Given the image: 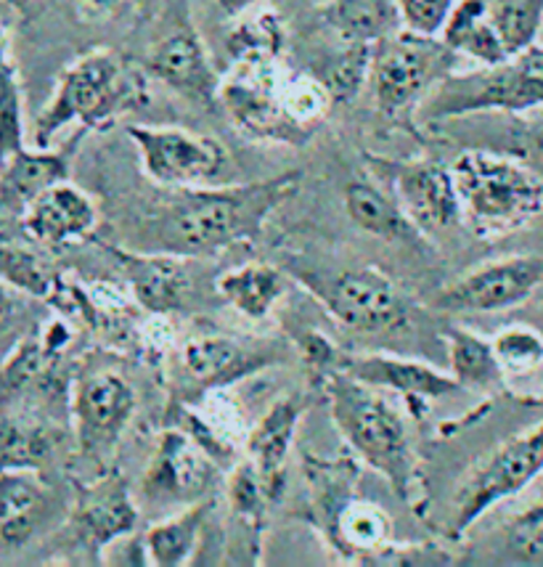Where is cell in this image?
Masks as SVG:
<instances>
[{
  "mask_svg": "<svg viewBox=\"0 0 543 567\" xmlns=\"http://www.w3.org/2000/svg\"><path fill=\"white\" fill-rule=\"evenodd\" d=\"M303 173L289 171L278 178L236 186L165 188L146 215L131 228L127 249L165 252L178 258H202L234 245H249L284 202L300 192Z\"/></svg>",
  "mask_w": 543,
  "mask_h": 567,
  "instance_id": "obj_1",
  "label": "cell"
},
{
  "mask_svg": "<svg viewBox=\"0 0 543 567\" xmlns=\"http://www.w3.org/2000/svg\"><path fill=\"white\" fill-rule=\"evenodd\" d=\"M321 388L329 401L331 420L361 462L379 472L390 488L411 504L413 483L419 481V458L413 454L411 432L396 403L379 388L352 380L342 371H321Z\"/></svg>",
  "mask_w": 543,
  "mask_h": 567,
  "instance_id": "obj_2",
  "label": "cell"
},
{
  "mask_svg": "<svg viewBox=\"0 0 543 567\" xmlns=\"http://www.w3.org/2000/svg\"><path fill=\"white\" fill-rule=\"evenodd\" d=\"M461 226L483 241L531 226L543 213V181L525 162L495 148H467L451 162Z\"/></svg>",
  "mask_w": 543,
  "mask_h": 567,
  "instance_id": "obj_3",
  "label": "cell"
},
{
  "mask_svg": "<svg viewBox=\"0 0 543 567\" xmlns=\"http://www.w3.org/2000/svg\"><path fill=\"white\" fill-rule=\"evenodd\" d=\"M148 104V74L120 53L99 49L80 56L61 74L57 93L35 120V144L49 148L59 131H104L122 114Z\"/></svg>",
  "mask_w": 543,
  "mask_h": 567,
  "instance_id": "obj_4",
  "label": "cell"
},
{
  "mask_svg": "<svg viewBox=\"0 0 543 567\" xmlns=\"http://www.w3.org/2000/svg\"><path fill=\"white\" fill-rule=\"evenodd\" d=\"M543 106V45L535 43L501 64L472 72H451L419 104L427 125L451 123L472 114H527Z\"/></svg>",
  "mask_w": 543,
  "mask_h": 567,
  "instance_id": "obj_5",
  "label": "cell"
},
{
  "mask_svg": "<svg viewBox=\"0 0 543 567\" xmlns=\"http://www.w3.org/2000/svg\"><path fill=\"white\" fill-rule=\"evenodd\" d=\"M459 59V53L440 35H419L406 27L396 35L379 40L369 78L377 110L390 120L419 110L434 87L457 72Z\"/></svg>",
  "mask_w": 543,
  "mask_h": 567,
  "instance_id": "obj_6",
  "label": "cell"
},
{
  "mask_svg": "<svg viewBox=\"0 0 543 567\" xmlns=\"http://www.w3.org/2000/svg\"><path fill=\"white\" fill-rule=\"evenodd\" d=\"M297 279L314 292L329 316L358 334H403L411 329V302L375 268L305 271Z\"/></svg>",
  "mask_w": 543,
  "mask_h": 567,
  "instance_id": "obj_7",
  "label": "cell"
},
{
  "mask_svg": "<svg viewBox=\"0 0 543 567\" xmlns=\"http://www.w3.org/2000/svg\"><path fill=\"white\" fill-rule=\"evenodd\" d=\"M543 475V422L509 437L499 449L480 458L467 472L464 481L453 491L451 515H448V538L464 536L467 530L506 498L522 494L535 477Z\"/></svg>",
  "mask_w": 543,
  "mask_h": 567,
  "instance_id": "obj_8",
  "label": "cell"
},
{
  "mask_svg": "<svg viewBox=\"0 0 543 567\" xmlns=\"http://www.w3.org/2000/svg\"><path fill=\"white\" fill-rule=\"evenodd\" d=\"M281 59H236L228 78L221 80L217 106L230 123L253 141L305 146L316 131L297 123L281 99Z\"/></svg>",
  "mask_w": 543,
  "mask_h": 567,
  "instance_id": "obj_9",
  "label": "cell"
},
{
  "mask_svg": "<svg viewBox=\"0 0 543 567\" xmlns=\"http://www.w3.org/2000/svg\"><path fill=\"white\" fill-rule=\"evenodd\" d=\"M146 178L160 188L215 186L228 167V154L221 141L181 131V127L131 125Z\"/></svg>",
  "mask_w": 543,
  "mask_h": 567,
  "instance_id": "obj_10",
  "label": "cell"
},
{
  "mask_svg": "<svg viewBox=\"0 0 543 567\" xmlns=\"http://www.w3.org/2000/svg\"><path fill=\"white\" fill-rule=\"evenodd\" d=\"M141 66H144L148 78L173 87L183 99L194 101L199 106H217L223 78L209 62L186 0H175L170 27L154 40Z\"/></svg>",
  "mask_w": 543,
  "mask_h": 567,
  "instance_id": "obj_11",
  "label": "cell"
},
{
  "mask_svg": "<svg viewBox=\"0 0 543 567\" xmlns=\"http://www.w3.org/2000/svg\"><path fill=\"white\" fill-rule=\"evenodd\" d=\"M305 355L314 363L318 374L321 371H342L352 380L371 384V388L396 390L406 401H432V398H445L461 390V384L451 374L432 369L430 363L406 361L396 355H350L339 353L335 346L321 340V337L310 334L303 342Z\"/></svg>",
  "mask_w": 543,
  "mask_h": 567,
  "instance_id": "obj_12",
  "label": "cell"
},
{
  "mask_svg": "<svg viewBox=\"0 0 543 567\" xmlns=\"http://www.w3.org/2000/svg\"><path fill=\"white\" fill-rule=\"evenodd\" d=\"M543 284V258L514 255L474 268L434 297L448 313H495L527 302Z\"/></svg>",
  "mask_w": 543,
  "mask_h": 567,
  "instance_id": "obj_13",
  "label": "cell"
},
{
  "mask_svg": "<svg viewBox=\"0 0 543 567\" xmlns=\"http://www.w3.org/2000/svg\"><path fill=\"white\" fill-rule=\"evenodd\" d=\"M392 186V197L409 215L419 234H438L461 223L451 167L432 159H371Z\"/></svg>",
  "mask_w": 543,
  "mask_h": 567,
  "instance_id": "obj_14",
  "label": "cell"
},
{
  "mask_svg": "<svg viewBox=\"0 0 543 567\" xmlns=\"http://www.w3.org/2000/svg\"><path fill=\"white\" fill-rule=\"evenodd\" d=\"M278 361L274 342H242L230 337H199L186 342L178 358L181 390L186 398H199L209 390L228 384L266 369Z\"/></svg>",
  "mask_w": 543,
  "mask_h": 567,
  "instance_id": "obj_15",
  "label": "cell"
},
{
  "mask_svg": "<svg viewBox=\"0 0 543 567\" xmlns=\"http://www.w3.org/2000/svg\"><path fill=\"white\" fill-rule=\"evenodd\" d=\"M74 420L80 449L88 456H104L120 441L135 414L133 388L114 371H93L74 390Z\"/></svg>",
  "mask_w": 543,
  "mask_h": 567,
  "instance_id": "obj_16",
  "label": "cell"
},
{
  "mask_svg": "<svg viewBox=\"0 0 543 567\" xmlns=\"http://www.w3.org/2000/svg\"><path fill=\"white\" fill-rule=\"evenodd\" d=\"M120 262L125 279L131 281L135 300L152 313H175L188 306L194 292V279L188 260L165 252H139L114 245H101Z\"/></svg>",
  "mask_w": 543,
  "mask_h": 567,
  "instance_id": "obj_17",
  "label": "cell"
},
{
  "mask_svg": "<svg viewBox=\"0 0 543 567\" xmlns=\"http://www.w3.org/2000/svg\"><path fill=\"white\" fill-rule=\"evenodd\" d=\"M215 467L199 445L181 430H167L154 454L144 491L162 502H196L213 488Z\"/></svg>",
  "mask_w": 543,
  "mask_h": 567,
  "instance_id": "obj_18",
  "label": "cell"
},
{
  "mask_svg": "<svg viewBox=\"0 0 543 567\" xmlns=\"http://www.w3.org/2000/svg\"><path fill=\"white\" fill-rule=\"evenodd\" d=\"M135 523H139V509L127 494V485L117 475H109L83 491L72 512L74 536L91 557H99L106 546L125 538Z\"/></svg>",
  "mask_w": 543,
  "mask_h": 567,
  "instance_id": "obj_19",
  "label": "cell"
},
{
  "mask_svg": "<svg viewBox=\"0 0 543 567\" xmlns=\"http://www.w3.org/2000/svg\"><path fill=\"white\" fill-rule=\"evenodd\" d=\"M22 218L27 234L43 245H66L72 239H85L99 226V210L93 199L66 181L45 188L27 207Z\"/></svg>",
  "mask_w": 543,
  "mask_h": 567,
  "instance_id": "obj_20",
  "label": "cell"
},
{
  "mask_svg": "<svg viewBox=\"0 0 543 567\" xmlns=\"http://www.w3.org/2000/svg\"><path fill=\"white\" fill-rule=\"evenodd\" d=\"M324 538L335 546L339 557L358 565H375L387 546H392V523L382 506L350 496L321 525Z\"/></svg>",
  "mask_w": 543,
  "mask_h": 567,
  "instance_id": "obj_21",
  "label": "cell"
},
{
  "mask_svg": "<svg viewBox=\"0 0 543 567\" xmlns=\"http://www.w3.org/2000/svg\"><path fill=\"white\" fill-rule=\"evenodd\" d=\"M305 403L297 395H287L268 409V414L255 424L247 441V456L260 472L268 494L278 502L284 491V472L295 443L297 427H300Z\"/></svg>",
  "mask_w": 543,
  "mask_h": 567,
  "instance_id": "obj_22",
  "label": "cell"
},
{
  "mask_svg": "<svg viewBox=\"0 0 543 567\" xmlns=\"http://www.w3.org/2000/svg\"><path fill=\"white\" fill-rule=\"evenodd\" d=\"M85 136V131H80L78 136L64 152H49V148H40V152H30L22 148L13 157H9L0 165V213H22L35 202L45 188L66 181L70 173V157L72 148L80 138Z\"/></svg>",
  "mask_w": 543,
  "mask_h": 567,
  "instance_id": "obj_23",
  "label": "cell"
},
{
  "mask_svg": "<svg viewBox=\"0 0 543 567\" xmlns=\"http://www.w3.org/2000/svg\"><path fill=\"white\" fill-rule=\"evenodd\" d=\"M51 512V491L38 470H0V546H24Z\"/></svg>",
  "mask_w": 543,
  "mask_h": 567,
  "instance_id": "obj_24",
  "label": "cell"
},
{
  "mask_svg": "<svg viewBox=\"0 0 543 567\" xmlns=\"http://www.w3.org/2000/svg\"><path fill=\"white\" fill-rule=\"evenodd\" d=\"M318 17L342 43L377 45L403 30L398 0H326Z\"/></svg>",
  "mask_w": 543,
  "mask_h": 567,
  "instance_id": "obj_25",
  "label": "cell"
},
{
  "mask_svg": "<svg viewBox=\"0 0 543 567\" xmlns=\"http://www.w3.org/2000/svg\"><path fill=\"white\" fill-rule=\"evenodd\" d=\"M345 210L358 228L385 241H400L419 236L417 226L403 213L396 197L385 194L371 181H352L345 188Z\"/></svg>",
  "mask_w": 543,
  "mask_h": 567,
  "instance_id": "obj_26",
  "label": "cell"
},
{
  "mask_svg": "<svg viewBox=\"0 0 543 567\" xmlns=\"http://www.w3.org/2000/svg\"><path fill=\"white\" fill-rule=\"evenodd\" d=\"M440 38L459 56H470L485 66L501 64L509 59L499 32L493 30L491 19H488V0H459Z\"/></svg>",
  "mask_w": 543,
  "mask_h": 567,
  "instance_id": "obj_27",
  "label": "cell"
},
{
  "mask_svg": "<svg viewBox=\"0 0 543 567\" xmlns=\"http://www.w3.org/2000/svg\"><path fill=\"white\" fill-rule=\"evenodd\" d=\"M213 502H196L181 515L152 525L144 536V551L148 563L157 567H181L194 557L199 533L205 530Z\"/></svg>",
  "mask_w": 543,
  "mask_h": 567,
  "instance_id": "obj_28",
  "label": "cell"
},
{
  "mask_svg": "<svg viewBox=\"0 0 543 567\" xmlns=\"http://www.w3.org/2000/svg\"><path fill=\"white\" fill-rule=\"evenodd\" d=\"M284 289H287V279L268 262H247V266L230 268L217 279V295L249 319H266Z\"/></svg>",
  "mask_w": 543,
  "mask_h": 567,
  "instance_id": "obj_29",
  "label": "cell"
},
{
  "mask_svg": "<svg viewBox=\"0 0 543 567\" xmlns=\"http://www.w3.org/2000/svg\"><path fill=\"white\" fill-rule=\"evenodd\" d=\"M445 340L448 367H451V377L461 388H495L506 377L499 358L493 353V342L483 340V337L474 332H467V329H448Z\"/></svg>",
  "mask_w": 543,
  "mask_h": 567,
  "instance_id": "obj_30",
  "label": "cell"
},
{
  "mask_svg": "<svg viewBox=\"0 0 543 567\" xmlns=\"http://www.w3.org/2000/svg\"><path fill=\"white\" fill-rule=\"evenodd\" d=\"M57 451V432L30 420H0V470H40Z\"/></svg>",
  "mask_w": 543,
  "mask_h": 567,
  "instance_id": "obj_31",
  "label": "cell"
},
{
  "mask_svg": "<svg viewBox=\"0 0 543 567\" xmlns=\"http://www.w3.org/2000/svg\"><path fill=\"white\" fill-rule=\"evenodd\" d=\"M488 19L499 32L509 56L539 43L543 30V0H488Z\"/></svg>",
  "mask_w": 543,
  "mask_h": 567,
  "instance_id": "obj_32",
  "label": "cell"
},
{
  "mask_svg": "<svg viewBox=\"0 0 543 567\" xmlns=\"http://www.w3.org/2000/svg\"><path fill=\"white\" fill-rule=\"evenodd\" d=\"M371 62H375V45L342 43V51L324 64V72L318 80L331 93L335 104H348L369 83Z\"/></svg>",
  "mask_w": 543,
  "mask_h": 567,
  "instance_id": "obj_33",
  "label": "cell"
},
{
  "mask_svg": "<svg viewBox=\"0 0 543 567\" xmlns=\"http://www.w3.org/2000/svg\"><path fill=\"white\" fill-rule=\"evenodd\" d=\"M24 148V110L22 85L17 66L0 45V165Z\"/></svg>",
  "mask_w": 543,
  "mask_h": 567,
  "instance_id": "obj_34",
  "label": "cell"
},
{
  "mask_svg": "<svg viewBox=\"0 0 543 567\" xmlns=\"http://www.w3.org/2000/svg\"><path fill=\"white\" fill-rule=\"evenodd\" d=\"M228 51L236 59H281L284 24L276 11H260L230 32Z\"/></svg>",
  "mask_w": 543,
  "mask_h": 567,
  "instance_id": "obj_35",
  "label": "cell"
},
{
  "mask_svg": "<svg viewBox=\"0 0 543 567\" xmlns=\"http://www.w3.org/2000/svg\"><path fill=\"white\" fill-rule=\"evenodd\" d=\"M493 353L504 374H531L543 367V334L533 327H509L495 334Z\"/></svg>",
  "mask_w": 543,
  "mask_h": 567,
  "instance_id": "obj_36",
  "label": "cell"
},
{
  "mask_svg": "<svg viewBox=\"0 0 543 567\" xmlns=\"http://www.w3.org/2000/svg\"><path fill=\"white\" fill-rule=\"evenodd\" d=\"M0 279L35 297L49 295L53 284L40 258L27 252V249L9 245H0Z\"/></svg>",
  "mask_w": 543,
  "mask_h": 567,
  "instance_id": "obj_37",
  "label": "cell"
},
{
  "mask_svg": "<svg viewBox=\"0 0 543 567\" xmlns=\"http://www.w3.org/2000/svg\"><path fill=\"white\" fill-rule=\"evenodd\" d=\"M506 546L518 563L543 565V502L520 512L506 525Z\"/></svg>",
  "mask_w": 543,
  "mask_h": 567,
  "instance_id": "obj_38",
  "label": "cell"
},
{
  "mask_svg": "<svg viewBox=\"0 0 543 567\" xmlns=\"http://www.w3.org/2000/svg\"><path fill=\"white\" fill-rule=\"evenodd\" d=\"M459 0H398L403 27L419 35H440Z\"/></svg>",
  "mask_w": 543,
  "mask_h": 567,
  "instance_id": "obj_39",
  "label": "cell"
},
{
  "mask_svg": "<svg viewBox=\"0 0 543 567\" xmlns=\"http://www.w3.org/2000/svg\"><path fill=\"white\" fill-rule=\"evenodd\" d=\"M495 152H504L525 162L531 171L543 181V127L531 123L525 117H514V125L509 127V141Z\"/></svg>",
  "mask_w": 543,
  "mask_h": 567,
  "instance_id": "obj_40",
  "label": "cell"
},
{
  "mask_svg": "<svg viewBox=\"0 0 543 567\" xmlns=\"http://www.w3.org/2000/svg\"><path fill=\"white\" fill-rule=\"evenodd\" d=\"M122 0H74V11L83 22H106L120 11Z\"/></svg>",
  "mask_w": 543,
  "mask_h": 567,
  "instance_id": "obj_41",
  "label": "cell"
},
{
  "mask_svg": "<svg viewBox=\"0 0 543 567\" xmlns=\"http://www.w3.org/2000/svg\"><path fill=\"white\" fill-rule=\"evenodd\" d=\"M260 3H266V0H215L217 9H221L230 19L244 17V13L253 11L255 6H260Z\"/></svg>",
  "mask_w": 543,
  "mask_h": 567,
  "instance_id": "obj_42",
  "label": "cell"
},
{
  "mask_svg": "<svg viewBox=\"0 0 543 567\" xmlns=\"http://www.w3.org/2000/svg\"><path fill=\"white\" fill-rule=\"evenodd\" d=\"M518 117H525V120H531V123L543 127V106H541V110H533V112H527V114H518Z\"/></svg>",
  "mask_w": 543,
  "mask_h": 567,
  "instance_id": "obj_43",
  "label": "cell"
},
{
  "mask_svg": "<svg viewBox=\"0 0 543 567\" xmlns=\"http://www.w3.org/2000/svg\"><path fill=\"white\" fill-rule=\"evenodd\" d=\"M6 43V40H3V32H0V45H3Z\"/></svg>",
  "mask_w": 543,
  "mask_h": 567,
  "instance_id": "obj_44",
  "label": "cell"
},
{
  "mask_svg": "<svg viewBox=\"0 0 543 567\" xmlns=\"http://www.w3.org/2000/svg\"><path fill=\"white\" fill-rule=\"evenodd\" d=\"M539 43H541V45H543V30H541V38H539Z\"/></svg>",
  "mask_w": 543,
  "mask_h": 567,
  "instance_id": "obj_45",
  "label": "cell"
}]
</instances>
